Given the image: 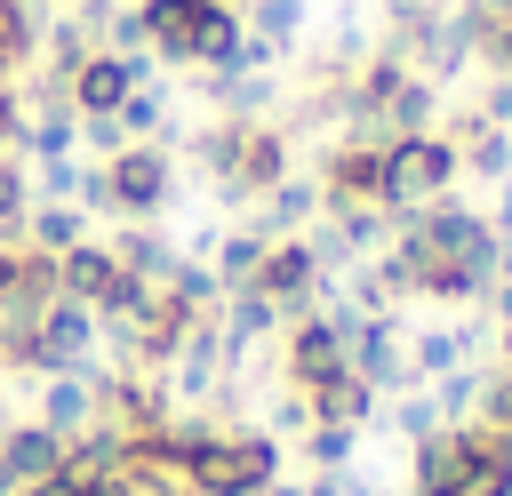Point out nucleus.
<instances>
[{"label": "nucleus", "instance_id": "nucleus-1", "mask_svg": "<svg viewBox=\"0 0 512 496\" xmlns=\"http://www.w3.org/2000/svg\"><path fill=\"white\" fill-rule=\"evenodd\" d=\"M448 184H456V144L448 136H392L384 144V208H432V200H448Z\"/></svg>", "mask_w": 512, "mask_h": 496}, {"label": "nucleus", "instance_id": "nucleus-2", "mask_svg": "<svg viewBox=\"0 0 512 496\" xmlns=\"http://www.w3.org/2000/svg\"><path fill=\"white\" fill-rule=\"evenodd\" d=\"M96 192L120 200V208H160V200H168V160H160V152H120V160L96 176Z\"/></svg>", "mask_w": 512, "mask_h": 496}, {"label": "nucleus", "instance_id": "nucleus-3", "mask_svg": "<svg viewBox=\"0 0 512 496\" xmlns=\"http://www.w3.org/2000/svg\"><path fill=\"white\" fill-rule=\"evenodd\" d=\"M336 368H344V320H304V328L288 336V376H296V392L328 384Z\"/></svg>", "mask_w": 512, "mask_h": 496}, {"label": "nucleus", "instance_id": "nucleus-4", "mask_svg": "<svg viewBox=\"0 0 512 496\" xmlns=\"http://www.w3.org/2000/svg\"><path fill=\"white\" fill-rule=\"evenodd\" d=\"M312 280H320V256L296 248V240H288V248H264V264H256V288H264L272 304H304Z\"/></svg>", "mask_w": 512, "mask_h": 496}, {"label": "nucleus", "instance_id": "nucleus-5", "mask_svg": "<svg viewBox=\"0 0 512 496\" xmlns=\"http://www.w3.org/2000/svg\"><path fill=\"white\" fill-rule=\"evenodd\" d=\"M128 64H112V56H96V64H80V104L88 112H112V104H128Z\"/></svg>", "mask_w": 512, "mask_h": 496}, {"label": "nucleus", "instance_id": "nucleus-6", "mask_svg": "<svg viewBox=\"0 0 512 496\" xmlns=\"http://www.w3.org/2000/svg\"><path fill=\"white\" fill-rule=\"evenodd\" d=\"M464 352H472V328H432V336H416V376H448V368H464Z\"/></svg>", "mask_w": 512, "mask_h": 496}, {"label": "nucleus", "instance_id": "nucleus-7", "mask_svg": "<svg viewBox=\"0 0 512 496\" xmlns=\"http://www.w3.org/2000/svg\"><path fill=\"white\" fill-rule=\"evenodd\" d=\"M312 464L320 472H344L352 464V424H312Z\"/></svg>", "mask_w": 512, "mask_h": 496}, {"label": "nucleus", "instance_id": "nucleus-8", "mask_svg": "<svg viewBox=\"0 0 512 496\" xmlns=\"http://www.w3.org/2000/svg\"><path fill=\"white\" fill-rule=\"evenodd\" d=\"M480 424H496V432H512V368H496V376H480Z\"/></svg>", "mask_w": 512, "mask_h": 496}, {"label": "nucleus", "instance_id": "nucleus-9", "mask_svg": "<svg viewBox=\"0 0 512 496\" xmlns=\"http://www.w3.org/2000/svg\"><path fill=\"white\" fill-rule=\"evenodd\" d=\"M256 264H264V240H232V248H224V280H232V288H248Z\"/></svg>", "mask_w": 512, "mask_h": 496}, {"label": "nucleus", "instance_id": "nucleus-10", "mask_svg": "<svg viewBox=\"0 0 512 496\" xmlns=\"http://www.w3.org/2000/svg\"><path fill=\"white\" fill-rule=\"evenodd\" d=\"M80 416H88V392H80V384H56V392H48V432H64V424H80Z\"/></svg>", "mask_w": 512, "mask_h": 496}, {"label": "nucleus", "instance_id": "nucleus-11", "mask_svg": "<svg viewBox=\"0 0 512 496\" xmlns=\"http://www.w3.org/2000/svg\"><path fill=\"white\" fill-rule=\"evenodd\" d=\"M400 432H408V440H424V432H440V408H432L424 392H416V400H400Z\"/></svg>", "mask_w": 512, "mask_h": 496}, {"label": "nucleus", "instance_id": "nucleus-12", "mask_svg": "<svg viewBox=\"0 0 512 496\" xmlns=\"http://www.w3.org/2000/svg\"><path fill=\"white\" fill-rule=\"evenodd\" d=\"M304 496H360V480H344V472H328V480H312Z\"/></svg>", "mask_w": 512, "mask_h": 496}, {"label": "nucleus", "instance_id": "nucleus-13", "mask_svg": "<svg viewBox=\"0 0 512 496\" xmlns=\"http://www.w3.org/2000/svg\"><path fill=\"white\" fill-rule=\"evenodd\" d=\"M264 496H304V488H280V480H272V488H264Z\"/></svg>", "mask_w": 512, "mask_h": 496}]
</instances>
